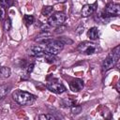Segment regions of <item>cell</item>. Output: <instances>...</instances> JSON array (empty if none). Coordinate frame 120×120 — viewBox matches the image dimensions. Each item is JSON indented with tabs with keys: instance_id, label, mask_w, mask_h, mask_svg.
<instances>
[{
	"instance_id": "1",
	"label": "cell",
	"mask_w": 120,
	"mask_h": 120,
	"mask_svg": "<svg viewBox=\"0 0 120 120\" xmlns=\"http://www.w3.org/2000/svg\"><path fill=\"white\" fill-rule=\"evenodd\" d=\"M12 98L20 105H30L33 104L37 99L35 95L22 90H15L12 93Z\"/></svg>"
},
{
	"instance_id": "2",
	"label": "cell",
	"mask_w": 120,
	"mask_h": 120,
	"mask_svg": "<svg viewBox=\"0 0 120 120\" xmlns=\"http://www.w3.org/2000/svg\"><path fill=\"white\" fill-rule=\"evenodd\" d=\"M119 49H120V46L117 45L111 52L110 54L105 58V60L103 61L102 63V71H108L109 69L112 68L116 63L118 62L119 60V55H120V52H119Z\"/></svg>"
},
{
	"instance_id": "3",
	"label": "cell",
	"mask_w": 120,
	"mask_h": 120,
	"mask_svg": "<svg viewBox=\"0 0 120 120\" xmlns=\"http://www.w3.org/2000/svg\"><path fill=\"white\" fill-rule=\"evenodd\" d=\"M44 45V48L45 50L52 53V54H54L56 55L58 52H60L63 48H64V43L61 42L59 39H53V38H51L50 40H48Z\"/></svg>"
},
{
	"instance_id": "4",
	"label": "cell",
	"mask_w": 120,
	"mask_h": 120,
	"mask_svg": "<svg viewBox=\"0 0 120 120\" xmlns=\"http://www.w3.org/2000/svg\"><path fill=\"white\" fill-rule=\"evenodd\" d=\"M67 16L63 12H55L48 18V24L50 26H60L63 25Z\"/></svg>"
},
{
	"instance_id": "5",
	"label": "cell",
	"mask_w": 120,
	"mask_h": 120,
	"mask_svg": "<svg viewBox=\"0 0 120 120\" xmlns=\"http://www.w3.org/2000/svg\"><path fill=\"white\" fill-rule=\"evenodd\" d=\"M77 50L81 53L90 55V54H93L97 51V45L93 42H90V41H83V42L79 44Z\"/></svg>"
},
{
	"instance_id": "6",
	"label": "cell",
	"mask_w": 120,
	"mask_h": 120,
	"mask_svg": "<svg viewBox=\"0 0 120 120\" xmlns=\"http://www.w3.org/2000/svg\"><path fill=\"white\" fill-rule=\"evenodd\" d=\"M27 52L29 55L34 56V57H39V58H43L46 56V54L48 53V52L45 50L44 46H40V45H36V46H31L28 50Z\"/></svg>"
},
{
	"instance_id": "7",
	"label": "cell",
	"mask_w": 120,
	"mask_h": 120,
	"mask_svg": "<svg viewBox=\"0 0 120 120\" xmlns=\"http://www.w3.org/2000/svg\"><path fill=\"white\" fill-rule=\"evenodd\" d=\"M105 13L109 14L110 16H118L120 14V5L115 3H109L104 10Z\"/></svg>"
},
{
	"instance_id": "8",
	"label": "cell",
	"mask_w": 120,
	"mask_h": 120,
	"mask_svg": "<svg viewBox=\"0 0 120 120\" xmlns=\"http://www.w3.org/2000/svg\"><path fill=\"white\" fill-rule=\"evenodd\" d=\"M46 87L48 90L55 94H62L66 91V87L62 83H58V82H49L46 84Z\"/></svg>"
},
{
	"instance_id": "9",
	"label": "cell",
	"mask_w": 120,
	"mask_h": 120,
	"mask_svg": "<svg viewBox=\"0 0 120 120\" xmlns=\"http://www.w3.org/2000/svg\"><path fill=\"white\" fill-rule=\"evenodd\" d=\"M83 87V82L81 79H75L69 82V88L73 92H79Z\"/></svg>"
},
{
	"instance_id": "10",
	"label": "cell",
	"mask_w": 120,
	"mask_h": 120,
	"mask_svg": "<svg viewBox=\"0 0 120 120\" xmlns=\"http://www.w3.org/2000/svg\"><path fill=\"white\" fill-rule=\"evenodd\" d=\"M51 38H52L51 33H49L47 31H44V32L40 33L38 36H37V38H35V40L38 41V42H39V43H41V44H45Z\"/></svg>"
},
{
	"instance_id": "11",
	"label": "cell",
	"mask_w": 120,
	"mask_h": 120,
	"mask_svg": "<svg viewBox=\"0 0 120 120\" xmlns=\"http://www.w3.org/2000/svg\"><path fill=\"white\" fill-rule=\"evenodd\" d=\"M94 11H95V5L86 4L82 8V17H88V16L92 15L94 13Z\"/></svg>"
},
{
	"instance_id": "12",
	"label": "cell",
	"mask_w": 120,
	"mask_h": 120,
	"mask_svg": "<svg viewBox=\"0 0 120 120\" xmlns=\"http://www.w3.org/2000/svg\"><path fill=\"white\" fill-rule=\"evenodd\" d=\"M98 36H99V33H98V27H92L87 32V37L90 39H93V40L97 39V38H98Z\"/></svg>"
},
{
	"instance_id": "13",
	"label": "cell",
	"mask_w": 120,
	"mask_h": 120,
	"mask_svg": "<svg viewBox=\"0 0 120 120\" xmlns=\"http://www.w3.org/2000/svg\"><path fill=\"white\" fill-rule=\"evenodd\" d=\"M10 88H11V86L9 84H4V85L0 86V99L4 98L8 95V93L10 90Z\"/></svg>"
},
{
	"instance_id": "14",
	"label": "cell",
	"mask_w": 120,
	"mask_h": 120,
	"mask_svg": "<svg viewBox=\"0 0 120 120\" xmlns=\"http://www.w3.org/2000/svg\"><path fill=\"white\" fill-rule=\"evenodd\" d=\"M10 73H11V70L9 68L2 67L0 68V77L1 78H8L10 76Z\"/></svg>"
},
{
	"instance_id": "15",
	"label": "cell",
	"mask_w": 120,
	"mask_h": 120,
	"mask_svg": "<svg viewBox=\"0 0 120 120\" xmlns=\"http://www.w3.org/2000/svg\"><path fill=\"white\" fill-rule=\"evenodd\" d=\"M52 9H53V8L52 6H46V7H44L42 8L41 13H42L43 16H48V15H50L52 12Z\"/></svg>"
},
{
	"instance_id": "16",
	"label": "cell",
	"mask_w": 120,
	"mask_h": 120,
	"mask_svg": "<svg viewBox=\"0 0 120 120\" xmlns=\"http://www.w3.org/2000/svg\"><path fill=\"white\" fill-rule=\"evenodd\" d=\"M38 118L41 119V120H54V119H56V117L54 115L49 114V113L48 114H40L38 116Z\"/></svg>"
},
{
	"instance_id": "17",
	"label": "cell",
	"mask_w": 120,
	"mask_h": 120,
	"mask_svg": "<svg viewBox=\"0 0 120 120\" xmlns=\"http://www.w3.org/2000/svg\"><path fill=\"white\" fill-rule=\"evenodd\" d=\"M61 103H62V105L65 106V107H71V106L74 105V101H72V100H70V99H68V98H64V99H62V100H61Z\"/></svg>"
},
{
	"instance_id": "18",
	"label": "cell",
	"mask_w": 120,
	"mask_h": 120,
	"mask_svg": "<svg viewBox=\"0 0 120 120\" xmlns=\"http://www.w3.org/2000/svg\"><path fill=\"white\" fill-rule=\"evenodd\" d=\"M13 4V0H0V6L2 8H8Z\"/></svg>"
},
{
	"instance_id": "19",
	"label": "cell",
	"mask_w": 120,
	"mask_h": 120,
	"mask_svg": "<svg viewBox=\"0 0 120 120\" xmlns=\"http://www.w3.org/2000/svg\"><path fill=\"white\" fill-rule=\"evenodd\" d=\"M34 21H35V18H34L32 15H25V16H24V22H25V23H26L27 25L32 24V23L34 22Z\"/></svg>"
},
{
	"instance_id": "20",
	"label": "cell",
	"mask_w": 120,
	"mask_h": 120,
	"mask_svg": "<svg viewBox=\"0 0 120 120\" xmlns=\"http://www.w3.org/2000/svg\"><path fill=\"white\" fill-rule=\"evenodd\" d=\"M82 112V107L78 106V105H73L71 106V112L72 114H78Z\"/></svg>"
},
{
	"instance_id": "21",
	"label": "cell",
	"mask_w": 120,
	"mask_h": 120,
	"mask_svg": "<svg viewBox=\"0 0 120 120\" xmlns=\"http://www.w3.org/2000/svg\"><path fill=\"white\" fill-rule=\"evenodd\" d=\"M10 28H11V20L9 18H8V19H6V21L4 22V29L6 31H8Z\"/></svg>"
},
{
	"instance_id": "22",
	"label": "cell",
	"mask_w": 120,
	"mask_h": 120,
	"mask_svg": "<svg viewBox=\"0 0 120 120\" xmlns=\"http://www.w3.org/2000/svg\"><path fill=\"white\" fill-rule=\"evenodd\" d=\"M34 67H35L34 64H30V65H28V67H27V68H26L27 73H31V72L33 71V69H34Z\"/></svg>"
},
{
	"instance_id": "23",
	"label": "cell",
	"mask_w": 120,
	"mask_h": 120,
	"mask_svg": "<svg viewBox=\"0 0 120 120\" xmlns=\"http://www.w3.org/2000/svg\"><path fill=\"white\" fill-rule=\"evenodd\" d=\"M59 40H60L61 42H63L64 44H65V43H72V41H71V40H69L68 38V39H67V38H65V37H63V38H59Z\"/></svg>"
},
{
	"instance_id": "24",
	"label": "cell",
	"mask_w": 120,
	"mask_h": 120,
	"mask_svg": "<svg viewBox=\"0 0 120 120\" xmlns=\"http://www.w3.org/2000/svg\"><path fill=\"white\" fill-rule=\"evenodd\" d=\"M82 32H83V26H82V25H80V26L77 28V30H76V33L80 35V34H82Z\"/></svg>"
},
{
	"instance_id": "25",
	"label": "cell",
	"mask_w": 120,
	"mask_h": 120,
	"mask_svg": "<svg viewBox=\"0 0 120 120\" xmlns=\"http://www.w3.org/2000/svg\"><path fill=\"white\" fill-rule=\"evenodd\" d=\"M64 29H65V27H62V25H60V27H58V28L55 30V32H56V33H62V32L64 31Z\"/></svg>"
},
{
	"instance_id": "26",
	"label": "cell",
	"mask_w": 120,
	"mask_h": 120,
	"mask_svg": "<svg viewBox=\"0 0 120 120\" xmlns=\"http://www.w3.org/2000/svg\"><path fill=\"white\" fill-rule=\"evenodd\" d=\"M4 14H5V13H4V9H3L2 8H0V20L4 18Z\"/></svg>"
}]
</instances>
